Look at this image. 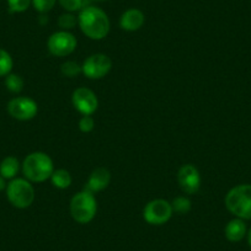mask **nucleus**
Returning a JSON list of instances; mask_svg holds the SVG:
<instances>
[{
	"mask_svg": "<svg viewBox=\"0 0 251 251\" xmlns=\"http://www.w3.org/2000/svg\"><path fill=\"white\" fill-rule=\"evenodd\" d=\"M60 72H62L63 75L67 76V78H74V76L83 73V68H81V66L79 63L69 60V62L63 63L62 67H60Z\"/></svg>",
	"mask_w": 251,
	"mask_h": 251,
	"instance_id": "nucleus-19",
	"label": "nucleus"
},
{
	"mask_svg": "<svg viewBox=\"0 0 251 251\" xmlns=\"http://www.w3.org/2000/svg\"><path fill=\"white\" fill-rule=\"evenodd\" d=\"M53 161L42 151L28 154L23 163V173L30 182H43L52 176Z\"/></svg>",
	"mask_w": 251,
	"mask_h": 251,
	"instance_id": "nucleus-2",
	"label": "nucleus"
},
{
	"mask_svg": "<svg viewBox=\"0 0 251 251\" xmlns=\"http://www.w3.org/2000/svg\"><path fill=\"white\" fill-rule=\"evenodd\" d=\"M32 0H8L10 13H24L30 8Z\"/></svg>",
	"mask_w": 251,
	"mask_h": 251,
	"instance_id": "nucleus-21",
	"label": "nucleus"
},
{
	"mask_svg": "<svg viewBox=\"0 0 251 251\" xmlns=\"http://www.w3.org/2000/svg\"><path fill=\"white\" fill-rule=\"evenodd\" d=\"M50 180H52L53 186L57 188H60V190L68 188L72 185L71 174H69V171L64 170V169L53 171L52 176H50Z\"/></svg>",
	"mask_w": 251,
	"mask_h": 251,
	"instance_id": "nucleus-16",
	"label": "nucleus"
},
{
	"mask_svg": "<svg viewBox=\"0 0 251 251\" xmlns=\"http://www.w3.org/2000/svg\"><path fill=\"white\" fill-rule=\"evenodd\" d=\"M246 224L243 219L235 218L231 219L228 224H226V229H224V234L226 238L231 243H238V241L243 240L244 236L246 235Z\"/></svg>",
	"mask_w": 251,
	"mask_h": 251,
	"instance_id": "nucleus-14",
	"label": "nucleus"
},
{
	"mask_svg": "<svg viewBox=\"0 0 251 251\" xmlns=\"http://www.w3.org/2000/svg\"><path fill=\"white\" fill-rule=\"evenodd\" d=\"M4 188H6V182H5V178L3 176L0 175V191H3Z\"/></svg>",
	"mask_w": 251,
	"mask_h": 251,
	"instance_id": "nucleus-26",
	"label": "nucleus"
},
{
	"mask_svg": "<svg viewBox=\"0 0 251 251\" xmlns=\"http://www.w3.org/2000/svg\"><path fill=\"white\" fill-rule=\"evenodd\" d=\"M83 74L89 79H101L110 73L112 68V62L110 58L102 53H96V54L90 55L83 63Z\"/></svg>",
	"mask_w": 251,
	"mask_h": 251,
	"instance_id": "nucleus-8",
	"label": "nucleus"
},
{
	"mask_svg": "<svg viewBox=\"0 0 251 251\" xmlns=\"http://www.w3.org/2000/svg\"><path fill=\"white\" fill-rule=\"evenodd\" d=\"M57 0H32V5L38 13L45 14L54 8Z\"/></svg>",
	"mask_w": 251,
	"mask_h": 251,
	"instance_id": "nucleus-23",
	"label": "nucleus"
},
{
	"mask_svg": "<svg viewBox=\"0 0 251 251\" xmlns=\"http://www.w3.org/2000/svg\"><path fill=\"white\" fill-rule=\"evenodd\" d=\"M73 105L83 116H91L99 107V100L94 91L88 88L76 89L72 96Z\"/></svg>",
	"mask_w": 251,
	"mask_h": 251,
	"instance_id": "nucleus-11",
	"label": "nucleus"
},
{
	"mask_svg": "<svg viewBox=\"0 0 251 251\" xmlns=\"http://www.w3.org/2000/svg\"><path fill=\"white\" fill-rule=\"evenodd\" d=\"M20 170V163L15 156H6L0 163V175L5 180H13Z\"/></svg>",
	"mask_w": 251,
	"mask_h": 251,
	"instance_id": "nucleus-15",
	"label": "nucleus"
},
{
	"mask_svg": "<svg viewBox=\"0 0 251 251\" xmlns=\"http://www.w3.org/2000/svg\"><path fill=\"white\" fill-rule=\"evenodd\" d=\"M76 23H78V19H76L72 13H66L63 14V15H60L59 21H58L59 26L64 31L73 28L74 26L76 25Z\"/></svg>",
	"mask_w": 251,
	"mask_h": 251,
	"instance_id": "nucleus-22",
	"label": "nucleus"
},
{
	"mask_svg": "<svg viewBox=\"0 0 251 251\" xmlns=\"http://www.w3.org/2000/svg\"><path fill=\"white\" fill-rule=\"evenodd\" d=\"M98 211V202L91 192H79L71 201V214L75 222L80 224L90 223Z\"/></svg>",
	"mask_w": 251,
	"mask_h": 251,
	"instance_id": "nucleus-5",
	"label": "nucleus"
},
{
	"mask_svg": "<svg viewBox=\"0 0 251 251\" xmlns=\"http://www.w3.org/2000/svg\"><path fill=\"white\" fill-rule=\"evenodd\" d=\"M98 1H105V0H98Z\"/></svg>",
	"mask_w": 251,
	"mask_h": 251,
	"instance_id": "nucleus-28",
	"label": "nucleus"
},
{
	"mask_svg": "<svg viewBox=\"0 0 251 251\" xmlns=\"http://www.w3.org/2000/svg\"><path fill=\"white\" fill-rule=\"evenodd\" d=\"M248 243H249V246L251 248V228H250V230H249V233H248Z\"/></svg>",
	"mask_w": 251,
	"mask_h": 251,
	"instance_id": "nucleus-27",
	"label": "nucleus"
},
{
	"mask_svg": "<svg viewBox=\"0 0 251 251\" xmlns=\"http://www.w3.org/2000/svg\"><path fill=\"white\" fill-rule=\"evenodd\" d=\"M78 24L84 35L90 40H102L110 32V19L107 14L96 6H88L80 11Z\"/></svg>",
	"mask_w": 251,
	"mask_h": 251,
	"instance_id": "nucleus-1",
	"label": "nucleus"
},
{
	"mask_svg": "<svg viewBox=\"0 0 251 251\" xmlns=\"http://www.w3.org/2000/svg\"><path fill=\"white\" fill-rule=\"evenodd\" d=\"M6 197L14 207L25 209L35 201V188L26 178H13L6 185Z\"/></svg>",
	"mask_w": 251,
	"mask_h": 251,
	"instance_id": "nucleus-4",
	"label": "nucleus"
},
{
	"mask_svg": "<svg viewBox=\"0 0 251 251\" xmlns=\"http://www.w3.org/2000/svg\"><path fill=\"white\" fill-rule=\"evenodd\" d=\"M37 103L35 100L25 96L13 99L8 103V112L13 118L19 121L32 120L37 115Z\"/></svg>",
	"mask_w": 251,
	"mask_h": 251,
	"instance_id": "nucleus-9",
	"label": "nucleus"
},
{
	"mask_svg": "<svg viewBox=\"0 0 251 251\" xmlns=\"http://www.w3.org/2000/svg\"><path fill=\"white\" fill-rule=\"evenodd\" d=\"M95 127V121L91 116H83L79 121V129L84 133H89L91 132Z\"/></svg>",
	"mask_w": 251,
	"mask_h": 251,
	"instance_id": "nucleus-25",
	"label": "nucleus"
},
{
	"mask_svg": "<svg viewBox=\"0 0 251 251\" xmlns=\"http://www.w3.org/2000/svg\"><path fill=\"white\" fill-rule=\"evenodd\" d=\"M173 207L165 200H153L149 202L143 211V217L147 223L151 226H161L169 222L173 216Z\"/></svg>",
	"mask_w": 251,
	"mask_h": 251,
	"instance_id": "nucleus-7",
	"label": "nucleus"
},
{
	"mask_svg": "<svg viewBox=\"0 0 251 251\" xmlns=\"http://www.w3.org/2000/svg\"><path fill=\"white\" fill-rule=\"evenodd\" d=\"M78 41L75 36L72 35L68 31H58L50 35L48 38L47 47L50 54L55 57H66V55L72 54L75 50Z\"/></svg>",
	"mask_w": 251,
	"mask_h": 251,
	"instance_id": "nucleus-6",
	"label": "nucleus"
},
{
	"mask_svg": "<svg viewBox=\"0 0 251 251\" xmlns=\"http://www.w3.org/2000/svg\"><path fill=\"white\" fill-rule=\"evenodd\" d=\"M177 181L181 190L187 195L196 194L201 186V175L197 168L192 164H186L181 166L177 173Z\"/></svg>",
	"mask_w": 251,
	"mask_h": 251,
	"instance_id": "nucleus-10",
	"label": "nucleus"
},
{
	"mask_svg": "<svg viewBox=\"0 0 251 251\" xmlns=\"http://www.w3.org/2000/svg\"><path fill=\"white\" fill-rule=\"evenodd\" d=\"M111 181V174L106 168H98L91 173L90 177H89L88 182L85 185L86 191L91 192H99L102 191L110 185Z\"/></svg>",
	"mask_w": 251,
	"mask_h": 251,
	"instance_id": "nucleus-12",
	"label": "nucleus"
},
{
	"mask_svg": "<svg viewBox=\"0 0 251 251\" xmlns=\"http://www.w3.org/2000/svg\"><path fill=\"white\" fill-rule=\"evenodd\" d=\"M171 207H173V211L176 212V213L186 214L191 209V201L185 196L176 197L173 203H171Z\"/></svg>",
	"mask_w": 251,
	"mask_h": 251,
	"instance_id": "nucleus-20",
	"label": "nucleus"
},
{
	"mask_svg": "<svg viewBox=\"0 0 251 251\" xmlns=\"http://www.w3.org/2000/svg\"><path fill=\"white\" fill-rule=\"evenodd\" d=\"M144 20H146L144 14L139 9H128L121 16L120 25L122 30L133 32V31L139 30L143 26Z\"/></svg>",
	"mask_w": 251,
	"mask_h": 251,
	"instance_id": "nucleus-13",
	"label": "nucleus"
},
{
	"mask_svg": "<svg viewBox=\"0 0 251 251\" xmlns=\"http://www.w3.org/2000/svg\"><path fill=\"white\" fill-rule=\"evenodd\" d=\"M58 1L62 5V8L68 13L79 11L84 5V0H58Z\"/></svg>",
	"mask_w": 251,
	"mask_h": 251,
	"instance_id": "nucleus-24",
	"label": "nucleus"
},
{
	"mask_svg": "<svg viewBox=\"0 0 251 251\" xmlns=\"http://www.w3.org/2000/svg\"><path fill=\"white\" fill-rule=\"evenodd\" d=\"M226 207L231 214L243 221L251 219V185L233 187L226 196Z\"/></svg>",
	"mask_w": 251,
	"mask_h": 251,
	"instance_id": "nucleus-3",
	"label": "nucleus"
},
{
	"mask_svg": "<svg viewBox=\"0 0 251 251\" xmlns=\"http://www.w3.org/2000/svg\"><path fill=\"white\" fill-rule=\"evenodd\" d=\"M5 86L10 93L19 94L24 89V79L18 74L10 73L5 76Z\"/></svg>",
	"mask_w": 251,
	"mask_h": 251,
	"instance_id": "nucleus-18",
	"label": "nucleus"
},
{
	"mask_svg": "<svg viewBox=\"0 0 251 251\" xmlns=\"http://www.w3.org/2000/svg\"><path fill=\"white\" fill-rule=\"evenodd\" d=\"M13 58L8 50L0 48V76H6L13 71Z\"/></svg>",
	"mask_w": 251,
	"mask_h": 251,
	"instance_id": "nucleus-17",
	"label": "nucleus"
}]
</instances>
